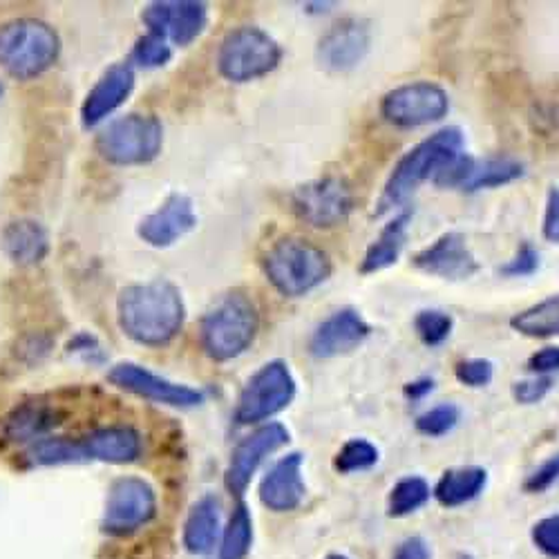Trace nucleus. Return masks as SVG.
I'll return each mask as SVG.
<instances>
[{"mask_svg": "<svg viewBox=\"0 0 559 559\" xmlns=\"http://www.w3.org/2000/svg\"><path fill=\"white\" fill-rule=\"evenodd\" d=\"M121 332L151 349L168 347L183 330L186 307L181 292L168 280H151L121 289L117 298Z\"/></svg>", "mask_w": 559, "mask_h": 559, "instance_id": "nucleus-1", "label": "nucleus"}, {"mask_svg": "<svg viewBox=\"0 0 559 559\" xmlns=\"http://www.w3.org/2000/svg\"><path fill=\"white\" fill-rule=\"evenodd\" d=\"M463 144H465L463 132L450 126V128H441L439 132L424 139L421 144H416L412 151H407L396 162L390 179L385 181L377 215L401 209L418 191V186L426 183L428 179H435V175L448 162L465 153Z\"/></svg>", "mask_w": 559, "mask_h": 559, "instance_id": "nucleus-2", "label": "nucleus"}, {"mask_svg": "<svg viewBox=\"0 0 559 559\" xmlns=\"http://www.w3.org/2000/svg\"><path fill=\"white\" fill-rule=\"evenodd\" d=\"M262 269L280 296L302 298L328 283L334 264L318 245L305 238H283L264 253Z\"/></svg>", "mask_w": 559, "mask_h": 559, "instance_id": "nucleus-3", "label": "nucleus"}, {"mask_svg": "<svg viewBox=\"0 0 559 559\" xmlns=\"http://www.w3.org/2000/svg\"><path fill=\"white\" fill-rule=\"evenodd\" d=\"M258 330L260 313L255 302L245 292H230L204 313L200 343L209 358L215 362H228L253 345Z\"/></svg>", "mask_w": 559, "mask_h": 559, "instance_id": "nucleus-4", "label": "nucleus"}, {"mask_svg": "<svg viewBox=\"0 0 559 559\" xmlns=\"http://www.w3.org/2000/svg\"><path fill=\"white\" fill-rule=\"evenodd\" d=\"M61 55L57 29L36 19H14L0 25V68L19 81L48 72Z\"/></svg>", "mask_w": 559, "mask_h": 559, "instance_id": "nucleus-5", "label": "nucleus"}, {"mask_svg": "<svg viewBox=\"0 0 559 559\" xmlns=\"http://www.w3.org/2000/svg\"><path fill=\"white\" fill-rule=\"evenodd\" d=\"M280 43L255 25L230 29L217 50V72L230 83H251L271 74L283 61Z\"/></svg>", "mask_w": 559, "mask_h": 559, "instance_id": "nucleus-6", "label": "nucleus"}, {"mask_svg": "<svg viewBox=\"0 0 559 559\" xmlns=\"http://www.w3.org/2000/svg\"><path fill=\"white\" fill-rule=\"evenodd\" d=\"M164 126L155 115H126L97 136V153L112 166H144L159 157Z\"/></svg>", "mask_w": 559, "mask_h": 559, "instance_id": "nucleus-7", "label": "nucleus"}, {"mask_svg": "<svg viewBox=\"0 0 559 559\" xmlns=\"http://www.w3.org/2000/svg\"><path fill=\"white\" fill-rule=\"evenodd\" d=\"M298 385L285 360H269L247 381L238 396L233 421L238 426H258L287 409L296 399Z\"/></svg>", "mask_w": 559, "mask_h": 559, "instance_id": "nucleus-8", "label": "nucleus"}, {"mask_svg": "<svg viewBox=\"0 0 559 559\" xmlns=\"http://www.w3.org/2000/svg\"><path fill=\"white\" fill-rule=\"evenodd\" d=\"M292 209L311 228L330 230L345 224L354 211V189L345 177L330 175L298 186Z\"/></svg>", "mask_w": 559, "mask_h": 559, "instance_id": "nucleus-9", "label": "nucleus"}, {"mask_svg": "<svg viewBox=\"0 0 559 559\" xmlns=\"http://www.w3.org/2000/svg\"><path fill=\"white\" fill-rule=\"evenodd\" d=\"M450 112L448 92L435 81H414L390 90L381 102V117L403 130L424 128L445 119Z\"/></svg>", "mask_w": 559, "mask_h": 559, "instance_id": "nucleus-10", "label": "nucleus"}, {"mask_svg": "<svg viewBox=\"0 0 559 559\" xmlns=\"http://www.w3.org/2000/svg\"><path fill=\"white\" fill-rule=\"evenodd\" d=\"M155 512L157 495L153 486L142 477H121L108 490L102 526L108 535L123 537L146 526Z\"/></svg>", "mask_w": 559, "mask_h": 559, "instance_id": "nucleus-11", "label": "nucleus"}, {"mask_svg": "<svg viewBox=\"0 0 559 559\" xmlns=\"http://www.w3.org/2000/svg\"><path fill=\"white\" fill-rule=\"evenodd\" d=\"M148 34L162 36L166 43L189 48L209 25V5L200 0H159L142 14Z\"/></svg>", "mask_w": 559, "mask_h": 559, "instance_id": "nucleus-12", "label": "nucleus"}, {"mask_svg": "<svg viewBox=\"0 0 559 559\" xmlns=\"http://www.w3.org/2000/svg\"><path fill=\"white\" fill-rule=\"evenodd\" d=\"M108 381L134 396H142L146 401L170 405V407H195V405H202L206 399L202 390L183 385V383H173L136 362L115 365L108 371Z\"/></svg>", "mask_w": 559, "mask_h": 559, "instance_id": "nucleus-13", "label": "nucleus"}, {"mask_svg": "<svg viewBox=\"0 0 559 559\" xmlns=\"http://www.w3.org/2000/svg\"><path fill=\"white\" fill-rule=\"evenodd\" d=\"M289 439H292L289 430L277 421L264 424L258 430H253L249 437H245L236 445V450L230 452V461H228V468H226V475H224L226 488L233 495L242 497L245 490L249 488L253 475L258 473V468L262 465V461L269 454L277 452L280 448H285L289 443Z\"/></svg>", "mask_w": 559, "mask_h": 559, "instance_id": "nucleus-14", "label": "nucleus"}, {"mask_svg": "<svg viewBox=\"0 0 559 559\" xmlns=\"http://www.w3.org/2000/svg\"><path fill=\"white\" fill-rule=\"evenodd\" d=\"M371 48V27L362 19H343L322 34L316 59L328 72H349L362 63Z\"/></svg>", "mask_w": 559, "mask_h": 559, "instance_id": "nucleus-15", "label": "nucleus"}, {"mask_svg": "<svg viewBox=\"0 0 559 559\" xmlns=\"http://www.w3.org/2000/svg\"><path fill=\"white\" fill-rule=\"evenodd\" d=\"M412 264L426 273L441 280H450V283H461V280H471L479 273L481 264L471 251L465 236L456 230L443 233L439 240H435L424 251H418L412 258Z\"/></svg>", "mask_w": 559, "mask_h": 559, "instance_id": "nucleus-16", "label": "nucleus"}, {"mask_svg": "<svg viewBox=\"0 0 559 559\" xmlns=\"http://www.w3.org/2000/svg\"><path fill=\"white\" fill-rule=\"evenodd\" d=\"M369 334L371 328L360 311L345 307L334 311L330 318H324L313 330L309 338V354L320 360L345 356L358 349Z\"/></svg>", "mask_w": 559, "mask_h": 559, "instance_id": "nucleus-17", "label": "nucleus"}, {"mask_svg": "<svg viewBox=\"0 0 559 559\" xmlns=\"http://www.w3.org/2000/svg\"><path fill=\"white\" fill-rule=\"evenodd\" d=\"M198 226L195 204L189 195L173 193L157 211L146 215L136 226V236L148 247L168 249Z\"/></svg>", "mask_w": 559, "mask_h": 559, "instance_id": "nucleus-18", "label": "nucleus"}, {"mask_svg": "<svg viewBox=\"0 0 559 559\" xmlns=\"http://www.w3.org/2000/svg\"><path fill=\"white\" fill-rule=\"evenodd\" d=\"M134 90V70L130 63H117L108 68L102 79L92 85L81 106V123L85 128H97L117 108H121Z\"/></svg>", "mask_w": 559, "mask_h": 559, "instance_id": "nucleus-19", "label": "nucleus"}, {"mask_svg": "<svg viewBox=\"0 0 559 559\" xmlns=\"http://www.w3.org/2000/svg\"><path fill=\"white\" fill-rule=\"evenodd\" d=\"M302 454L292 452L273 463V468L260 481V501L273 512L296 510L307 492L302 479Z\"/></svg>", "mask_w": 559, "mask_h": 559, "instance_id": "nucleus-20", "label": "nucleus"}, {"mask_svg": "<svg viewBox=\"0 0 559 559\" xmlns=\"http://www.w3.org/2000/svg\"><path fill=\"white\" fill-rule=\"evenodd\" d=\"M0 249L19 266H34L50 253V236L36 219H14L0 233Z\"/></svg>", "mask_w": 559, "mask_h": 559, "instance_id": "nucleus-21", "label": "nucleus"}, {"mask_svg": "<svg viewBox=\"0 0 559 559\" xmlns=\"http://www.w3.org/2000/svg\"><path fill=\"white\" fill-rule=\"evenodd\" d=\"M412 222V211L403 209L399 215H394L383 230L379 233V238L371 242L360 260V273L371 275L390 269L392 264L399 262L405 242H407V228Z\"/></svg>", "mask_w": 559, "mask_h": 559, "instance_id": "nucleus-22", "label": "nucleus"}, {"mask_svg": "<svg viewBox=\"0 0 559 559\" xmlns=\"http://www.w3.org/2000/svg\"><path fill=\"white\" fill-rule=\"evenodd\" d=\"M85 459H97L106 463H130L142 454V437L126 426H110L95 430L83 441Z\"/></svg>", "mask_w": 559, "mask_h": 559, "instance_id": "nucleus-23", "label": "nucleus"}, {"mask_svg": "<svg viewBox=\"0 0 559 559\" xmlns=\"http://www.w3.org/2000/svg\"><path fill=\"white\" fill-rule=\"evenodd\" d=\"M59 426V412L43 403H25L16 407L3 424V435L12 443L40 441L43 435H48Z\"/></svg>", "mask_w": 559, "mask_h": 559, "instance_id": "nucleus-24", "label": "nucleus"}, {"mask_svg": "<svg viewBox=\"0 0 559 559\" xmlns=\"http://www.w3.org/2000/svg\"><path fill=\"white\" fill-rule=\"evenodd\" d=\"M219 535V501L213 495L202 497L189 512L183 526V546L195 555L213 550Z\"/></svg>", "mask_w": 559, "mask_h": 559, "instance_id": "nucleus-25", "label": "nucleus"}, {"mask_svg": "<svg viewBox=\"0 0 559 559\" xmlns=\"http://www.w3.org/2000/svg\"><path fill=\"white\" fill-rule=\"evenodd\" d=\"M526 175V166L515 157H488V159H475L468 177H465L461 191L477 193V191H490L501 189L512 181H518Z\"/></svg>", "mask_w": 559, "mask_h": 559, "instance_id": "nucleus-26", "label": "nucleus"}, {"mask_svg": "<svg viewBox=\"0 0 559 559\" xmlns=\"http://www.w3.org/2000/svg\"><path fill=\"white\" fill-rule=\"evenodd\" d=\"M488 484V473L479 465H468V468H452L445 471L435 488V497L445 508H459L477 499Z\"/></svg>", "mask_w": 559, "mask_h": 559, "instance_id": "nucleus-27", "label": "nucleus"}, {"mask_svg": "<svg viewBox=\"0 0 559 559\" xmlns=\"http://www.w3.org/2000/svg\"><path fill=\"white\" fill-rule=\"evenodd\" d=\"M510 328L528 338H559V294L512 316Z\"/></svg>", "mask_w": 559, "mask_h": 559, "instance_id": "nucleus-28", "label": "nucleus"}, {"mask_svg": "<svg viewBox=\"0 0 559 559\" xmlns=\"http://www.w3.org/2000/svg\"><path fill=\"white\" fill-rule=\"evenodd\" d=\"M253 544V520L245 503H238L224 528L219 559H245Z\"/></svg>", "mask_w": 559, "mask_h": 559, "instance_id": "nucleus-29", "label": "nucleus"}, {"mask_svg": "<svg viewBox=\"0 0 559 559\" xmlns=\"http://www.w3.org/2000/svg\"><path fill=\"white\" fill-rule=\"evenodd\" d=\"M430 484L424 477H405L401 479L388 499V512L390 518H405L424 508L430 501Z\"/></svg>", "mask_w": 559, "mask_h": 559, "instance_id": "nucleus-30", "label": "nucleus"}, {"mask_svg": "<svg viewBox=\"0 0 559 559\" xmlns=\"http://www.w3.org/2000/svg\"><path fill=\"white\" fill-rule=\"evenodd\" d=\"M27 459L34 465H59V463H76L85 461L83 443L66 437L40 439L27 450Z\"/></svg>", "mask_w": 559, "mask_h": 559, "instance_id": "nucleus-31", "label": "nucleus"}, {"mask_svg": "<svg viewBox=\"0 0 559 559\" xmlns=\"http://www.w3.org/2000/svg\"><path fill=\"white\" fill-rule=\"evenodd\" d=\"M379 463V448L367 441V439H349L336 454L334 459V468L341 475H352V473H362L374 468Z\"/></svg>", "mask_w": 559, "mask_h": 559, "instance_id": "nucleus-32", "label": "nucleus"}, {"mask_svg": "<svg viewBox=\"0 0 559 559\" xmlns=\"http://www.w3.org/2000/svg\"><path fill=\"white\" fill-rule=\"evenodd\" d=\"M454 330V320L443 309H424L414 318V332L428 347L443 345Z\"/></svg>", "mask_w": 559, "mask_h": 559, "instance_id": "nucleus-33", "label": "nucleus"}, {"mask_svg": "<svg viewBox=\"0 0 559 559\" xmlns=\"http://www.w3.org/2000/svg\"><path fill=\"white\" fill-rule=\"evenodd\" d=\"M459 418H461V412H459L456 405L441 403V405H435V407H430L428 412L418 416L414 426L424 437L439 439V437H445L448 432H452L456 428Z\"/></svg>", "mask_w": 559, "mask_h": 559, "instance_id": "nucleus-34", "label": "nucleus"}, {"mask_svg": "<svg viewBox=\"0 0 559 559\" xmlns=\"http://www.w3.org/2000/svg\"><path fill=\"white\" fill-rule=\"evenodd\" d=\"M170 59H173L170 43H166L162 36H155V34H146L139 38L130 55V61L136 68H144V70L164 68Z\"/></svg>", "mask_w": 559, "mask_h": 559, "instance_id": "nucleus-35", "label": "nucleus"}, {"mask_svg": "<svg viewBox=\"0 0 559 559\" xmlns=\"http://www.w3.org/2000/svg\"><path fill=\"white\" fill-rule=\"evenodd\" d=\"M454 377L465 388H486L492 383L495 365L488 358H465L454 365Z\"/></svg>", "mask_w": 559, "mask_h": 559, "instance_id": "nucleus-36", "label": "nucleus"}, {"mask_svg": "<svg viewBox=\"0 0 559 559\" xmlns=\"http://www.w3.org/2000/svg\"><path fill=\"white\" fill-rule=\"evenodd\" d=\"M537 269H539V251L533 245L524 242L515 255H512L503 266H499V273L503 277H528Z\"/></svg>", "mask_w": 559, "mask_h": 559, "instance_id": "nucleus-37", "label": "nucleus"}, {"mask_svg": "<svg viewBox=\"0 0 559 559\" xmlns=\"http://www.w3.org/2000/svg\"><path fill=\"white\" fill-rule=\"evenodd\" d=\"M550 390H552L550 377H533L512 385V399H515L520 405H535L544 401Z\"/></svg>", "mask_w": 559, "mask_h": 559, "instance_id": "nucleus-38", "label": "nucleus"}, {"mask_svg": "<svg viewBox=\"0 0 559 559\" xmlns=\"http://www.w3.org/2000/svg\"><path fill=\"white\" fill-rule=\"evenodd\" d=\"M533 542L542 552L559 559V515L539 520L533 526Z\"/></svg>", "mask_w": 559, "mask_h": 559, "instance_id": "nucleus-39", "label": "nucleus"}, {"mask_svg": "<svg viewBox=\"0 0 559 559\" xmlns=\"http://www.w3.org/2000/svg\"><path fill=\"white\" fill-rule=\"evenodd\" d=\"M68 354H72V356H76V358H81V360H85L90 365H102L106 360V352H104L102 343L92 334H87V332L76 334L68 343Z\"/></svg>", "mask_w": 559, "mask_h": 559, "instance_id": "nucleus-40", "label": "nucleus"}, {"mask_svg": "<svg viewBox=\"0 0 559 559\" xmlns=\"http://www.w3.org/2000/svg\"><path fill=\"white\" fill-rule=\"evenodd\" d=\"M557 479H559V452L552 454L548 461H544V463L539 465V468L526 479L524 488H526L528 492L539 495V492H546Z\"/></svg>", "mask_w": 559, "mask_h": 559, "instance_id": "nucleus-41", "label": "nucleus"}, {"mask_svg": "<svg viewBox=\"0 0 559 559\" xmlns=\"http://www.w3.org/2000/svg\"><path fill=\"white\" fill-rule=\"evenodd\" d=\"M542 233L548 242L559 245V186H552V189L548 191Z\"/></svg>", "mask_w": 559, "mask_h": 559, "instance_id": "nucleus-42", "label": "nucleus"}, {"mask_svg": "<svg viewBox=\"0 0 559 559\" xmlns=\"http://www.w3.org/2000/svg\"><path fill=\"white\" fill-rule=\"evenodd\" d=\"M528 369L535 377H550L552 371H559V347L548 345V347L537 349L528 358Z\"/></svg>", "mask_w": 559, "mask_h": 559, "instance_id": "nucleus-43", "label": "nucleus"}, {"mask_svg": "<svg viewBox=\"0 0 559 559\" xmlns=\"http://www.w3.org/2000/svg\"><path fill=\"white\" fill-rule=\"evenodd\" d=\"M394 559H432V552L424 537H409L396 548Z\"/></svg>", "mask_w": 559, "mask_h": 559, "instance_id": "nucleus-44", "label": "nucleus"}, {"mask_svg": "<svg viewBox=\"0 0 559 559\" xmlns=\"http://www.w3.org/2000/svg\"><path fill=\"white\" fill-rule=\"evenodd\" d=\"M435 392V379H416V381H409L405 388H403V394L409 399V401H421L426 399L428 394Z\"/></svg>", "mask_w": 559, "mask_h": 559, "instance_id": "nucleus-45", "label": "nucleus"}, {"mask_svg": "<svg viewBox=\"0 0 559 559\" xmlns=\"http://www.w3.org/2000/svg\"><path fill=\"white\" fill-rule=\"evenodd\" d=\"M305 8H307L305 12H309V14H328L336 5L334 3H307Z\"/></svg>", "mask_w": 559, "mask_h": 559, "instance_id": "nucleus-46", "label": "nucleus"}, {"mask_svg": "<svg viewBox=\"0 0 559 559\" xmlns=\"http://www.w3.org/2000/svg\"><path fill=\"white\" fill-rule=\"evenodd\" d=\"M328 559H347V557H343V555H332V557H328Z\"/></svg>", "mask_w": 559, "mask_h": 559, "instance_id": "nucleus-47", "label": "nucleus"}, {"mask_svg": "<svg viewBox=\"0 0 559 559\" xmlns=\"http://www.w3.org/2000/svg\"><path fill=\"white\" fill-rule=\"evenodd\" d=\"M0 95H3V85H0Z\"/></svg>", "mask_w": 559, "mask_h": 559, "instance_id": "nucleus-48", "label": "nucleus"}, {"mask_svg": "<svg viewBox=\"0 0 559 559\" xmlns=\"http://www.w3.org/2000/svg\"><path fill=\"white\" fill-rule=\"evenodd\" d=\"M463 559H468V557H463Z\"/></svg>", "mask_w": 559, "mask_h": 559, "instance_id": "nucleus-49", "label": "nucleus"}]
</instances>
